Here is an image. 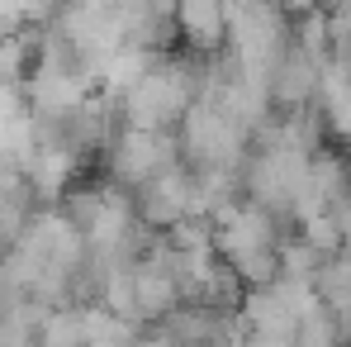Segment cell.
<instances>
[{"mask_svg": "<svg viewBox=\"0 0 351 347\" xmlns=\"http://www.w3.org/2000/svg\"><path fill=\"white\" fill-rule=\"evenodd\" d=\"M180 148H176V133H147V128H123L119 124L114 143H110V186L138 195L147 181H157L162 172H171Z\"/></svg>", "mask_w": 351, "mask_h": 347, "instance_id": "obj_1", "label": "cell"}, {"mask_svg": "<svg viewBox=\"0 0 351 347\" xmlns=\"http://www.w3.org/2000/svg\"><path fill=\"white\" fill-rule=\"evenodd\" d=\"M133 210H138L143 229H157V233H171L176 224L195 219V172L185 162H176L171 172H162L133 195Z\"/></svg>", "mask_w": 351, "mask_h": 347, "instance_id": "obj_2", "label": "cell"}, {"mask_svg": "<svg viewBox=\"0 0 351 347\" xmlns=\"http://www.w3.org/2000/svg\"><path fill=\"white\" fill-rule=\"evenodd\" d=\"M228 14L219 5H176V34L195 48V53H214L223 43Z\"/></svg>", "mask_w": 351, "mask_h": 347, "instance_id": "obj_3", "label": "cell"}, {"mask_svg": "<svg viewBox=\"0 0 351 347\" xmlns=\"http://www.w3.org/2000/svg\"><path fill=\"white\" fill-rule=\"evenodd\" d=\"M34 347H90V343H86V309L66 304V309L43 314V324H38V343H34Z\"/></svg>", "mask_w": 351, "mask_h": 347, "instance_id": "obj_4", "label": "cell"}]
</instances>
